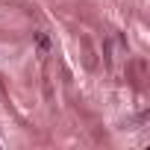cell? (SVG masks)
Returning a JSON list of instances; mask_svg holds the SVG:
<instances>
[{
	"label": "cell",
	"instance_id": "cell-1",
	"mask_svg": "<svg viewBox=\"0 0 150 150\" xmlns=\"http://www.w3.org/2000/svg\"><path fill=\"white\" fill-rule=\"evenodd\" d=\"M35 44H38V53H41V56L50 53V38H47V33H35Z\"/></svg>",
	"mask_w": 150,
	"mask_h": 150
}]
</instances>
